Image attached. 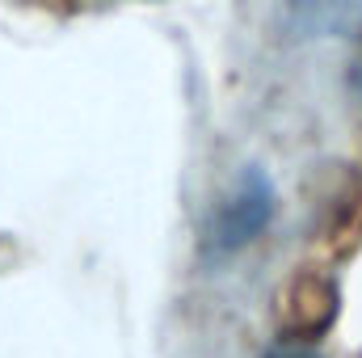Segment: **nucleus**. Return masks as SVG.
Instances as JSON below:
<instances>
[{"mask_svg": "<svg viewBox=\"0 0 362 358\" xmlns=\"http://www.w3.org/2000/svg\"><path fill=\"white\" fill-rule=\"evenodd\" d=\"M274 219V190L262 173H245L236 198L215 215L211 224V245L219 253H232V249H245L249 241H257L266 232V224Z\"/></svg>", "mask_w": 362, "mask_h": 358, "instance_id": "obj_1", "label": "nucleus"}, {"mask_svg": "<svg viewBox=\"0 0 362 358\" xmlns=\"http://www.w3.org/2000/svg\"><path fill=\"white\" fill-rule=\"evenodd\" d=\"M291 4L316 21H341L346 13H362V0H291Z\"/></svg>", "mask_w": 362, "mask_h": 358, "instance_id": "obj_2", "label": "nucleus"}, {"mask_svg": "<svg viewBox=\"0 0 362 358\" xmlns=\"http://www.w3.org/2000/svg\"><path fill=\"white\" fill-rule=\"evenodd\" d=\"M266 358H320V354H312V350H299V346H274Z\"/></svg>", "mask_w": 362, "mask_h": 358, "instance_id": "obj_3", "label": "nucleus"}, {"mask_svg": "<svg viewBox=\"0 0 362 358\" xmlns=\"http://www.w3.org/2000/svg\"><path fill=\"white\" fill-rule=\"evenodd\" d=\"M358 85H362V76H358Z\"/></svg>", "mask_w": 362, "mask_h": 358, "instance_id": "obj_4", "label": "nucleus"}]
</instances>
